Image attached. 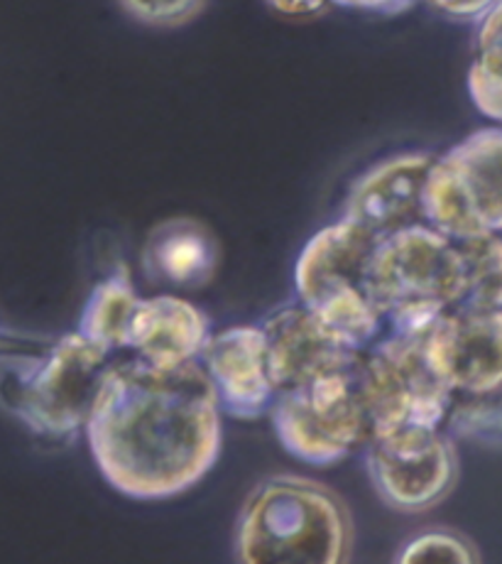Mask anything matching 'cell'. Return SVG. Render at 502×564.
<instances>
[{
	"mask_svg": "<svg viewBox=\"0 0 502 564\" xmlns=\"http://www.w3.org/2000/svg\"><path fill=\"white\" fill-rule=\"evenodd\" d=\"M221 400L201 361L162 368L111 364L86 422L103 479L135 501L189 491L221 454Z\"/></svg>",
	"mask_w": 502,
	"mask_h": 564,
	"instance_id": "1",
	"label": "cell"
},
{
	"mask_svg": "<svg viewBox=\"0 0 502 564\" xmlns=\"http://www.w3.org/2000/svg\"><path fill=\"white\" fill-rule=\"evenodd\" d=\"M353 523L331 488L299 476L260 484L236 525L240 562H346Z\"/></svg>",
	"mask_w": 502,
	"mask_h": 564,
	"instance_id": "2",
	"label": "cell"
},
{
	"mask_svg": "<svg viewBox=\"0 0 502 564\" xmlns=\"http://www.w3.org/2000/svg\"><path fill=\"white\" fill-rule=\"evenodd\" d=\"M111 351L79 329L35 351H3V403L45 440H69L86 430Z\"/></svg>",
	"mask_w": 502,
	"mask_h": 564,
	"instance_id": "3",
	"label": "cell"
},
{
	"mask_svg": "<svg viewBox=\"0 0 502 564\" xmlns=\"http://www.w3.org/2000/svg\"><path fill=\"white\" fill-rule=\"evenodd\" d=\"M368 292L383 312L388 332H429L466 297L461 246L429 224L380 238L370 256Z\"/></svg>",
	"mask_w": 502,
	"mask_h": 564,
	"instance_id": "4",
	"label": "cell"
},
{
	"mask_svg": "<svg viewBox=\"0 0 502 564\" xmlns=\"http://www.w3.org/2000/svg\"><path fill=\"white\" fill-rule=\"evenodd\" d=\"M270 420L282 447L314 466H331L365 449L375 440L365 351L307 383L280 390Z\"/></svg>",
	"mask_w": 502,
	"mask_h": 564,
	"instance_id": "5",
	"label": "cell"
},
{
	"mask_svg": "<svg viewBox=\"0 0 502 564\" xmlns=\"http://www.w3.org/2000/svg\"><path fill=\"white\" fill-rule=\"evenodd\" d=\"M375 246L373 234L343 216L316 231L294 265L297 300L353 351L373 349L388 334L383 312L368 292Z\"/></svg>",
	"mask_w": 502,
	"mask_h": 564,
	"instance_id": "6",
	"label": "cell"
},
{
	"mask_svg": "<svg viewBox=\"0 0 502 564\" xmlns=\"http://www.w3.org/2000/svg\"><path fill=\"white\" fill-rule=\"evenodd\" d=\"M424 212L429 226L456 241L502 234V126L480 128L434 158Z\"/></svg>",
	"mask_w": 502,
	"mask_h": 564,
	"instance_id": "7",
	"label": "cell"
},
{
	"mask_svg": "<svg viewBox=\"0 0 502 564\" xmlns=\"http://www.w3.org/2000/svg\"><path fill=\"white\" fill-rule=\"evenodd\" d=\"M378 496L405 513H422L451 494L458 474L454 437L444 427H402L365 447Z\"/></svg>",
	"mask_w": 502,
	"mask_h": 564,
	"instance_id": "8",
	"label": "cell"
},
{
	"mask_svg": "<svg viewBox=\"0 0 502 564\" xmlns=\"http://www.w3.org/2000/svg\"><path fill=\"white\" fill-rule=\"evenodd\" d=\"M427 356L454 393L502 386V310L454 307L427 332Z\"/></svg>",
	"mask_w": 502,
	"mask_h": 564,
	"instance_id": "9",
	"label": "cell"
},
{
	"mask_svg": "<svg viewBox=\"0 0 502 564\" xmlns=\"http://www.w3.org/2000/svg\"><path fill=\"white\" fill-rule=\"evenodd\" d=\"M434 158L432 153H400L378 162L353 182L343 206L346 219L363 226L378 241L427 224L424 187Z\"/></svg>",
	"mask_w": 502,
	"mask_h": 564,
	"instance_id": "10",
	"label": "cell"
},
{
	"mask_svg": "<svg viewBox=\"0 0 502 564\" xmlns=\"http://www.w3.org/2000/svg\"><path fill=\"white\" fill-rule=\"evenodd\" d=\"M199 361L211 376L228 417L260 420L270 415L277 388L270 376L263 327L238 324L211 334Z\"/></svg>",
	"mask_w": 502,
	"mask_h": 564,
	"instance_id": "11",
	"label": "cell"
},
{
	"mask_svg": "<svg viewBox=\"0 0 502 564\" xmlns=\"http://www.w3.org/2000/svg\"><path fill=\"white\" fill-rule=\"evenodd\" d=\"M260 327L268 339V366L277 393L312 381L356 354L299 300L272 312Z\"/></svg>",
	"mask_w": 502,
	"mask_h": 564,
	"instance_id": "12",
	"label": "cell"
},
{
	"mask_svg": "<svg viewBox=\"0 0 502 564\" xmlns=\"http://www.w3.org/2000/svg\"><path fill=\"white\" fill-rule=\"evenodd\" d=\"M206 314L179 295L140 297L128 332V349L138 359L162 368H177L201 359L211 339Z\"/></svg>",
	"mask_w": 502,
	"mask_h": 564,
	"instance_id": "13",
	"label": "cell"
},
{
	"mask_svg": "<svg viewBox=\"0 0 502 564\" xmlns=\"http://www.w3.org/2000/svg\"><path fill=\"white\" fill-rule=\"evenodd\" d=\"M221 248L209 226L177 216L157 224L145 238L140 265L152 285L201 290L218 273Z\"/></svg>",
	"mask_w": 502,
	"mask_h": 564,
	"instance_id": "14",
	"label": "cell"
},
{
	"mask_svg": "<svg viewBox=\"0 0 502 564\" xmlns=\"http://www.w3.org/2000/svg\"><path fill=\"white\" fill-rule=\"evenodd\" d=\"M140 295L128 268L120 265L91 290L79 317V332L108 351L128 349V332Z\"/></svg>",
	"mask_w": 502,
	"mask_h": 564,
	"instance_id": "15",
	"label": "cell"
},
{
	"mask_svg": "<svg viewBox=\"0 0 502 564\" xmlns=\"http://www.w3.org/2000/svg\"><path fill=\"white\" fill-rule=\"evenodd\" d=\"M468 94L480 113L502 126V0L480 18Z\"/></svg>",
	"mask_w": 502,
	"mask_h": 564,
	"instance_id": "16",
	"label": "cell"
},
{
	"mask_svg": "<svg viewBox=\"0 0 502 564\" xmlns=\"http://www.w3.org/2000/svg\"><path fill=\"white\" fill-rule=\"evenodd\" d=\"M466 260V297L458 307L502 310V234L458 241Z\"/></svg>",
	"mask_w": 502,
	"mask_h": 564,
	"instance_id": "17",
	"label": "cell"
},
{
	"mask_svg": "<svg viewBox=\"0 0 502 564\" xmlns=\"http://www.w3.org/2000/svg\"><path fill=\"white\" fill-rule=\"evenodd\" d=\"M444 430L454 440L502 447V386L485 393H456Z\"/></svg>",
	"mask_w": 502,
	"mask_h": 564,
	"instance_id": "18",
	"label": "cell"
},
{
	"mask_svg": "<svg viewBox=\"0 0 502 564\" xmlns=\"http://www.w3.org/2000/svg\"><path fill=\"white\" fill-rule=\"evenodd\" d=\"M402 564L412 562H478L480 555L471 542L456 533H424L410 540L397 557Z\"/></svg>",
	"mask_w": 502,
	"mask_h": 564,
	"instance_id": "19",
	"label": "cell"
},
{
	"mask_svg": "<svg viewBox=\"0 0 502 564\" xmlns=\"http://www.w3.org/2000/svg\"><path fill=\"white\" fill-rule=\"evenodd\" d=\"M128 15L152 28H179L204 10L206 0H120Z\"/></svg>",
	"mask_w": 502,
	"mask_h": 564,
	"instance_id": "20",
	"label": "cell"
},
{
	"mask_svg": "<svg viewBox=\"0 0 502 564\" xmlns=\"http://www.w3.org/2000/svg\"><path fill=\"white\" fill-rule=\"evenodd\" d=\"M439 13L456 18V20H480L490 13L500 0H424Z\"/></svg>",
	"mask_w": 502,
	"mask_h": 564,
	"instance_id": "21",
	"label": "cell"
},
{
	"mask_svg": "<svg viewBox=\"0 0 502 564\" xmlns=\"http://www.w3.org/2000/svg\"><path fill=\"white\" fill-rule=\"evenodd\" d=\"M268 3L287 18H309L329 6H336V0H268Z\"/></svg>",
	"mask_w": 502,
	"mask_h": 564,
	"instance_id": "22",
	"label": "cell"
},
{
	"mask_svg": "<svg viewBox=\"0 0 502 564\" xmlns=\"http://www.w3.org/2000/svg\"><path fill=\"white\" fill-rule=\"evenodd\" d=\"M336 6L368 10V13L397 15V13H405L407 8H412L414 0H336Z\"/></svg>",
	"mask_w": 502,
	"mask_h": 564,
	"instance_id": "23",
	"label": "cell"
}]
</instances>
